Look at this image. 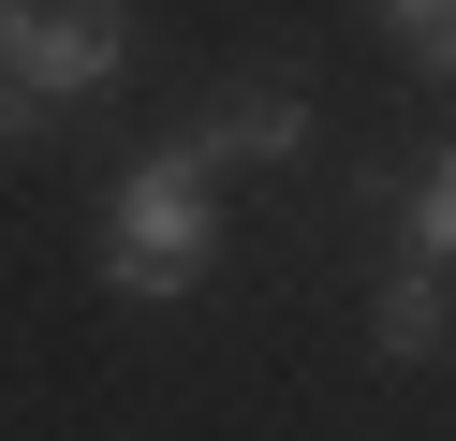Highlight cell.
<instances>
[{"instance_id": "1", "label": "cell", "mask_w": 456, "mask_h": 441, "mask_svg": "<svg viewBox=\"0 0 456 441\" xmlns=\"http://www.w3.org/2000/svg\"><path fill=\"white\" fill-rule=\"evenodd\" d=\"M207 265H221V162L177 133V147H148V162L103 192V294H133V309H177Z\"/></svg>"}, {"instance_id": "2", "label": "cell", "mask_w": 456, "mask_h": 441, "mask_svg": "<svg viewBox=\"0 0 456 441\" xmlns=\"http://www.w3.org/2000/svg\"><path fill=\"white\" fill-rule=\"evenodd\" d=\"M118 59H133L118 0H0V74L30 103H89V88H118Z\"/></svg>"}, {"instance_id": "3", "label": "cell", "mask_w": 456, "mask_h": 441, "mask_svg": "<svg viewBox=\"0 0 456 441\" xmlns=\"http://www.w3.org/2000/svg\"><path fill=\"white\" fill-rule=\"evenodd\" d=\"M191 147H207V162H295V147H309V103H295V88H236Z\"/></svg>"}, {"instance_id": "4", "label": "cell", "mask_w": 456, "mask_h": 441, "mask_svg": "<svg viewBox=\"0 0 456 441\" xmlns=\"http://www.w3.org/2000/svg\"><path fill=\"white\" fill-rule=\"evenodd\" d=\"M442 323H456L442 265H397V280H383V309H368V339H383L397 368H427V353H442Z\"/></svg>"}, {"instance_id": "5", "label": "cell", "mask_w": 456, "mask_h": 441, "mask_svg": "<svg viewBox=\"0 0 456 441\" xmlns=\"http://www.w3.org/2000/svg\"><path fill=\"white\" fill-rule=\"evenodd\" d=\"M412 265H442V280H456V147L412 176Z\"/></svg>"}, {"instance_id": "6", "label": "cell", "mask_w": 456, "mask_h": 441, "mask_svg": "<svg viewBox=\"0 0 456 441\" xmlns=\"http://www.w3.org/2000/svg\"><path fill=\"white\" fill-rule=\"evenodd\" d=\"M368 15H383L397 45L427 59V74H456V0H368Z\"/></svg>"}, {"instance_id": "7", "label": "cell", "mask_w": 456, "mask_h": 441, "mask_svg": "<svg viewBox=\"0 0 456 441\" xmlns=\"http://www.w3.org/2000/svg\"><path fill=\"white\" fill-rule=\"evenodd\" d=\"M0 133H30V88H15V74H0Z\"/></svg>"}]
</instances>
